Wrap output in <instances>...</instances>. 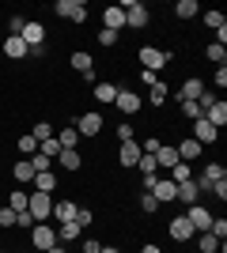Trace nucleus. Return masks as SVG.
Here are the masks:
<instances>
[{
	"mask_svg": "<svg viewBox=\"0 0 227 253\" xmlns=\"http://www.w3.org/2000/svg\"><path fill=\"white\" fill-rule=\"evenodd\" d=\"M174 151H178V159H182V163H193V159H201V151H205V148H201L193 136H185L182 144H174Z\"/></svg>",
	"mask_w": 227,
	"mask_h": 253,
	"instance_id": "obj_17",
	"label": "nucleus"
},
{
	"mask_svg": "<svg viewBox=\"0 0 227 253\" xmlns=\"http://www.w3.org/2000/svg\"><path fill=\"white\" fill-rule=\"evenodd\" d=\"M121 11H125V27H133V31H144V27H148V8H144L140 0H129Z\"/></svg>",
	"mask_w": 227,
	"mask_h": 253,
	"instance_id": "obj_6",
	"label": "nucleus"
},
{
	"mask_svg": "<svg viewBox=\"0 0 227 253\" xmlns=\"http://www.w3.org/2000/svg\"><path fill=\"white\" fill-rule=\"evenodd\" d=\"M8 27H11V38H19V34H23V27H27V19H23V15H11V23H8Z\"/></svg>",
	"mask_w": 227,
	"mask_h": 253,
	"instance_id": "obj_45",
	"label": "nucleus"
},
{
	"mask_svg": "<svg viewBox=\"0 0 227 253\" xmlns=\"http://www.w3.org/2000/svg\"><path fill=\"white\" fill-rule=\"evenodd\" d=\"M27 53H31V49H27V42H23V38H11V34L4 38V57H11V61H23Z\"/></svg>",
	"mask_w": 227,
	"mask_h": 253,
	"instance_id": "obj_22",
	"label": "nucleus"
},
{
	"mask_svg": "<svg viewBox=\"0 0 227 253\" xmlns=\"http://www.w3.org/2000/svg\"><path fill=\"white\" fill-rule=\"evenodd\" d=\"M185 219H189V227H193V231H208L216 215H212V211H208V208H201V204H193V208L185 211Z\"/></svg>",
	"mask_w": 227,
	"mask_h": 253,
	"instance_id": "obj_10",
	"label": "nucleus"
},
{
	"mask_svg": "<svg viewBox=\"0 0 227 253\" xmlns=\"http://www.w3.org/2000/svg\"><path fill=\"white\" fill-rule=\"evenodd\" d=\"M171 181H174V185L189 181V163H174V167H171Z\"/></svg>",
	"mask_w": 227,
	"mask_h": 253,
	"instance_id": "obj_34",
	"label": "nucleus"
},
{
	"mask_svg": "<svg viewBox=\"0 0 227 253\" xmlns=\"http://www.w3.org/2000/svg\"><path fill=\"white\" fill-rule=\"evenodd\" d=\"M34 181H38V189H34V193H53V189H57V174H53V170L34 174Z\"/></svg>",
	"mask_w": 227,
	"mask_h": 253,
	"instance_id": "obj_29",
	"label": "nucleus"
},
{
	"mask_svg": "<svg viewBox=\"0 0 227 253\" xmlns=\"http://www.w3.org/2000/svg\"><path fill=\"white\" fill-rule=\"evenodd\" d=\"M98 42H102V45H118V34H114V31H102V34H98Z\"/></svg>",
	"mask_w": 227,
	"mask_h": 253,
	"instance_id": "obj_49",
	"label": "nucleus"
},
{
	"mask_svg": "<svg viewBox=\"0 0 227 253\" xmlns=\"http://www.w3.org/2000/svg\"><path fill=\"white\" fill-rule=\"evenodd\" d=\"M53 136H57V144H61L65 151H72L76 144H80V132H76L72 125H68V128H61V132H53Z\"/></svg>",
	"mask_w": 227,
	"mask_h": 253,
	"instance_id": "obj_27",
	"label": "nucleus"
},
{
	"mask_svg": "<svg viewBox=\"0 0 227 253\" xmlns=\"http://www.w3.org/2000/svg\"><path fill=\"white\" fill-rule=\"evenodd\" d=\"M140 211H148V215H151V211H159V201H155L151 193H144V197H140Z\"/></svg>",
	"mask_w": 227,
	"mask_h": 253,
	"instance_id": "obj_43",
	"label": "nucleus"
},
{
	"mask_svg": "<svg viewBox=\"0 0 227 253\" xmlns=\"http://www.w3.org/2000/svg\"><path fill=\"white\" fill-rule=\"evenodd\" d=\"M182 114L185 121H197V117H205V110H201V102H182Z\"/></svg>",
	"mask_w": 227,
	"mask_h": 253,
	"instance_id": "obj_41",
	"label": "nucleus"
},
{
	"mask_svg": "<svg viewBox=\"0 0 227 253\" xmlns=\"http://www.w3.org/2000/svg\"><path fill=\"white\" fill-rule=\"evenodd\" d=\"M15 148H19V155H23V159H31V155H38V140L27 132V136H19V144H15Z\"/></svg>",
	"mask_w": 227,
	"mask_h": 253,
	"instance_id": "obj_30",
	"label": "nucleus"
},
{
	"mask_svg": "<svg viewBox=\"0 0 227 253\" xmlns=\"http://www.w3.org/2000/svg\"><path fill=\"white\" fill-rule=\"evenodd\" d=\"M121 27H125V11H121V8H106V11H102V31L118 34Z\"/></svg>",
	"mask_w": 227,
	"mask_h": 253,
	"instance_id": "obj_21",
	"label": "nucleus"
},
{
	"mask_svg": "<svg viewBox=\"0 0 227 253\" xmlns=\"http://www.w3.org/2000/svg\"><path fill=\"white\" fill-rule=\"evenodd\" d=\"M4 227H15V211H11L8 204L0 208V231H4Z\"/></svg>",
	"mask_w": 227,
	"mask_h": 253,
	"instance_id": "obj_44",
	"label": "nucleus"
},
{
	"mask_svg": "<svg viewBox=\"0 0 227 253\" xmlns=\"http://www.w3.org/2000/svg\"><path fill=\"white\" fill-rule=\"evenodd\" d=\"M31 242H34V250H53L57 246V227H49V223H34L31 227Z\"/></svg>",
	"mask_w": 227,
	"mask_h": 253,
	"instance_id": "obj_4",
	"label": "nucleus"
},
{
	"mask_svg": "<svg viewBox=\"0 0 227 253\" xmlns=\"http://www.w3.org/2000/svg\"><path fill=\"white\" fill-rule=\"evenodd\" d=\"M208 234H212L216 242H224V238H227V219H212V227H208Z\"/></svg>",
	"mask_w": 227,
	"mask_h": 253,
	"instance_id": "obj_42",
	"label": "nucleus"
},
{
	"mask_svg": "<svg viewBox=\"0 0 227 253\" xmlns=\"http://www.w3.org/2000/svg\"><path fill=\"white\" fill-rule=\"evenodd\" d=\"M212 84H216L220 91H224V87H227V68H216V76H212Z\"/></svg>",
	"mask_w": 227,
	"mask_h": 253,
	"instance_id": "obj_48",
	"label": "nucleus"
},
{
	"mask_svg": "<svg viewBox=\"0 0 227 253\" xmlns=\"http://www.w3.org/2000/svg\"><path fill=\"white\" fill-rule=\"evenodd\" d=\"M197 11H201L197 0H178V4H174V15H178V19H193Z\"/></svg>",
	"mask_w": 227,
	"mask_h": 253,
	"instance_id": "obj_28",
	"label": "nucleus"
},
{
	"mask_svg": "<svg viewBox=\"0 0 227 253\" xmlns=\"http://www.w3.org/2000/svg\"><path fill=\"white\" fill-rule=\"evenodd\" d=\"M34 140H38V144H42V140H49L53 136V125H49V121H38V125H34V132H31Z\"/></svg>",
	"mask_w": 227,
	"mask_h": 253,
	"instance_id": "obj_38",
	"label": "nucleus"
},
{
	"mask_svg": "<svg viewBox=\"0 0 227 253\" xmlns=\"http://www.w3.org/2000/svg\"><path fill=\"white\" fill-rule=\"evenodd\" d=\"M197 250H201V253H216V250H220V242H216V238H212L208 231H201V238H197Z\"/></svg>",
	"mask_w": 227,
	"mask_h": 253,
	"instance_id": "obj_35",
	"label": "nucleus"
},
{
	"mask_svg": "<svg viewBox=\"0 0 227 253\" xmlns=\"http://www.w3.org/2000/svg\"><path fill=\"white\" fill-rule=\"evenodd\" d=\"M80 231H84V227H80V223H57V242L61 246H68V242H76V238H80Z\"/></svg>",
	"mask_w": 227,
	"mask_h": 253,
	"instance_id": "obj_23",
	"label": "nucleus"
},
{
	"mask_svg": "<svg viewBox=\"0 0 227 253\" xmlns=\"http://www.w3.org/2000/svg\"><path fill=\"white\" fill-rule=\"evenodd\" d=\"M167 231H171V238L174 242H189V238H193V227H189V219H185V215H178V219H171V227H167Z\"/></svg>",
	"mask_w": 227,
	"mask_h": 253,
	"instance_id": "obj_15",
	"label": "nucleus"
},
{
	"mask_svg": "<svg viewBox=\"0 0 227 253\" xmlns=\"http://www.w3.org/2000/svg\"><path fill=\"white\" fill-rule=\"evenodd\" d=\"M53 11L61 15V19H72V23H84L87 19V4H84V0H57Z\"/></svg>",
	"mask_w": 227,
	"mask_h": 253,
	"instance_id": "obj_5",
	"label": "nucleus"
},
{
	"mask_svg": "<svg viewBox=\"0 0 227 253\" xmlns=\"http://www.w3.org/2000/svg\"><path fill=\"white\" fill-rule=\"evenodd\" d=\"M38 155H45V159H57V155H61V144H57V136L42 140V144H38Z\"/></svg>",
	"mask_w": 227,
	"mask_h": 253,
	"instance_id": "obj_32",
	"label": "nucleus"
},
{
	"mask_svg": "<svg viewBox=\"0 0 227 253\" xmlns=\"http://www.w3.org/2000/svg\"><path fill=\"white\" fill-rule=\"evenodd\" d=\"M118 140H121V144H125V140H136V136H133V125H129V121H125V125H118Z\"/></svg>",
	"mask_w": 227,
	"mask_h": 253,
	"instance_id": "obj_47",
	"label": "nucleus"
},
{
	"mask_svg": "<svg viewBox=\"0 0 227 253\" xmlns=\"http://www.w3.org/2000/svg\"><path fill=\"white\" fill-rule=\"evenodd\" d=\"M91 219H95V215H91V208H76V223H80V227H87Z\"/></svg>",
	"mask_w": 227,
	"mask_h": 253,
	"instance_id": "obj_46",
	"label": "nucleus"
},
{
	"mask_svg": "<svg viewBox=\"0 0 227 253\" xmlns=\"http://www.w3.org/2000/svg\"><path fill=\"white\" fill-rule=\"evenodd\" d=\"M45 253H68V246H61V242H57L53 250H45Z\"/></svg>",
	"mask_w": 227,
	"mask_h": 253,
	"instance_id": "obj_53",
	"label": "nucleus"
},
{
	"mask_svg": "<svg viewBox=\"0 0 227 253\" xmlns=\"http://www.w3.org/2000/svg\"><path fill=\"white\" fill-rule=\"evenodd\" d=\"M193 140L201 144V148H205V144H216V140H220V128H212L205 117H197V121H193Z\"/></svg>",
	"mask_w": 227,
	"mask_h": 253,
	"instance_id": "obj_11",
	"label": "nucleus"
},
{
	"mask_svg": "<svg viewBox=\"0 0 227 253\" xmlns=\"http://www.w3.org/2000/svg\"><path fill=\"white\" fill-rule=\"evenodd\" d=\"M140 253H163V250H159V246H155V242H148V246H144Z\"/></svg>",
	"mask_w": 227,
	"mask_h": 253,
	"instance_id": "obj_52",
	"label": "nucleus"
},
{
	"mask_svg": "<svg viewBox=\"0 0 227 253\" xmlns=\"http://www.w3.org/2000/svg\"><path fill=\"white\" fill-rule=\"evenodd\" d=\"M19 38L27 42V49H31V53H38V57H42V42H45V27H42V23H27Z\"/></svg>",
	"mask_w": 227,
	"mask_h": 253,
	"instance_id": "obj_7",
	"label": "nucleus"
},
{
	"mask_svg": "<svg viewBox=\"0 0 227 253\" xmlns=\"http://www.w3.org/2000/svg\"><path fill=\"white\" fill-rule=\"evenodd\" d=\"M205 121H208L212 128H224V125H227V102H224V98H216V102L205 110Z\"/></svg>",
	"mask_w": 227,
	"mask_h": 253,
	"instance_id": "obj_13",
	"label": "nucleus"
},
{
	"mask_svg": "<svg viewBox=\"0 0 227 253\" xmlns=\"http://www.w3.org/2000/svg\"><path fill=\"white\" fill-rule=\"evenodd\" d=\"M72 68H76L80 76H84V80H91V76H95V72H91V68H95L91 53H84V49H80V53H72Z\"/></svg>",
	"mask_w": 227,
	"mask_h": 253,
	"instance_id": "obj_24",
	"label": "nucleus"
},
{
	"mask_svg": "<svg viewBox=\"0 0 227 253\" xmlns=\"http://www.w3.org/2000/svg\"><path fill=\"white\" fill-rule=\"evenodd\" d=\"M98 250H102V246H98L95 238H87V242H84V253H98Z\"/></svg>",
	"mask_w": 227,
	"mask_h": 253,
	"instance_id": "obj_51",
	"label": "nucleus"
},
{
	"mask_svg": "<svg viewBox=\"0 0 227 253\" xmlns=\"http://www.w3.org/2000/svg\"><path fill=\"white\" fill-rule=\"evenodd\" d=\"M114 106H118L121 114H129V117H133V114L144 106V98L136 95V91H125V87H118V98H114Z\"/></svg>",
	"mask_w": 227,
	"mask_h": 253,
	"instance_id": "obj_8",
	"label": "nucleus"
},
{
	"mask_svg": "<svg viewBox=\"0 0 227 253\" xmlns=\"http://www.w3.org/2000/svg\"><path fill=\"white\" fill-rule=\"evenodd\" d=\"M95 98H98V102H114V98H118V87H114V84H98Z\"/></svg>",
	"mask_w": 227,
	"mask_h": 253,
	"instance_id": "obj_33",
	"label": "nucleus"
},
{
	"mask_svg": "<svg viewBox=\"0 0 227 253\" xmlns=\"http://www.w3.org/2000/svg\"><path fill=\"white\" fill-rule=\"evenodd\" d=\"M212 197H220V201H227V181H216V185H212Z\"/></svg>",
	"mask_w": 227,
	"mask_h": 253,
	"instance_id": "obj_50",
	"label": "nucleus"
},
{
	"mask_svg": "<svg viewBox=\"0 0 227 253\" xmlns=\"http://www.w3.org/2000/svg\"><path fill=\"white\" fill-rule=\"evenodd\" d=\"M53 163H57L61 170H68V174H72V170H80V167H84V155H80L76 148H72V151H65V148H61V155H57Z\"/></svg>",
	"mask_w": 227,
	"mask_h": 253,
	"instance_id": "obj_18",
	"label": "nucleus"
},
{
	"mask_svg": "<svg viewBox=\"0 0 227 253\" xmlns=\"http://www.w3.org/2000/svg\"><path fill=\"white\" fill-rule=\"evenodd\" d=\"M205 23L212 27V31H220V27H227V15L224 11H205Z\"/></svg>",
	"mask_w": 227,
	"mask_h": 253,
	"instance_id": "obj_39",
	"label": "nucleus"
},
{
	"mask_svg": "<svg viewBox=\"0 0 227 253\" xmlns=\"http://www.w3.org/2000/svg\"><path fill=\"white\" fill-rule=\"evenodd\" d=\"M151 197H155L159 204H167V201H174V197H178V185H174L171 178H155V189H151Z\"/></svg>",
	"mask_w": 227,
	"mask_h": 253,
	"instance_id": "obj_16",
	"label": "nucleus"
},
{
	"mask_svg": "<svg viewBox=\"0 0 227 253\" xmlns=\"http://www.w3.org/2000/svg\"><path fill=\"white\" fill-rule=\"evenodd\" d=\"M216 181H227V167L224 163H205V170H201V178H193V185L201 193H212Z\"/></svg>",
	"mask_w": 227,
	"mask_h": 253,
	"instance_id": "obj_2",
	"label": "nucleus"
},
{
	"mask_svg": "<svg viewBox=\"0 0 227 253\" xmlns=\"http://www.w3.org/2000/svg\"><path fill=\"white\" fill-rule=\"evenodd\" d=\"M201 95H205V84H201L197 76H189V80L182 84V91H178V102H197Z\"/></svg>",
	"mask_w": 227,
	"mask_h": 253,
	"instance_id": "obj_14",
	"label": "nucleus"
},
{
	"mask_svg": "<svg viewBox=\"0 0 227 253\" xmlns=\"http://www.w3.org/2000/svg\"><path fill=\"white\" fill-rule=\"evenodd\" d=\"M140 140H125V144H121V151H118V163L121 167H136V163H140Z\"/></svg>",
	"mask_w": 227,
	"mask_h": 253,
	"instance_id": "obj_12",
	"label": "nucleus"
},
{
	"mask_svg": "<svg viewBox=\"0 0 227 253\" xmlns=\"http://www.w3.org/2000/svg\"><path fill=\"white\" fill-rule=\"evenodd\" d=\"M155 163L171 170L174 163H182V159H178V151H174V144H159V151H155Z\"/></svg>",
	"mask_w": 227,
	"mask_h": 253,
	"instance_id": "obj_25",
	"label": "nucleus"
},
{
	"mask_svg": "<svg viewBox=\"0 0 227 253\" xmlns=\"http://www.w3.org/2000/svg\"><path fill=\"white\" fill-rule=\"evenodd\" d=\"M136 57H140V68H144V72H159L163 64L171 61V53H167V49H155V45H144Z\"/></svg>",
	"mask_w": 227,
	"mask_h": 253,
	"instance_id": "obj_3",
	"label": "nucleus"
},
{
	"mask_svg": "<svg viewBox=\"0 0 227 253\" xmlns=\"http://www.w3.org/2000/svg\"><path fill=\"white\" fill-rule=\"evenodd\" d=\"M8 208L15 211V215H19V211H27V193H11V197H8Z\"/></svg>",
	"mask_w": 227,
	"mask_h": 253,
	"instance_id": "obj_40",
	"label": "nucleus"
},
{
	"mask_svg": "<svg viewBox=\"0 0 227 253\" xmlns=\"http://www.w3.org/2000/svg\"><path fill=\"white\" fill-rule=\"evenodd\" d=\"M76 208H80V204H72V201H53V211H49V215H53L57 223H72Z\"/></svg>",
	"mask_w": 227,
	"mask_h": 253,
	"instance_id": "obj_19",
	"label": "nucleus"
},
{
	"mask_svg": "<svg viewBox=\"0 0 227 253\" xmlns=\"http://www.w3.org/2000/svg\"><path fill=\"white\" fill-rule=\"evenodd\" d=\"M11 178L19 181H34V167H31V159H19V163H15V167H11Z\"/></svg>",
	"mask_w": 227,
	"mask_h": 253,
	"instance_id": "obj_26",
	"label": "nucleus"
},
{
	"mask_svg": "<svg viewBox=\"0 0 227 253\" xmlns=\"http://www.w3.org/2000/svg\"><path fill=\"white\" fill-rule=\"evenodd\" d=\"M27 211H31L34 223H45L49 211H53V197L49 193H27Z\"/></svg>",
	"mask_w": 227,
	"mask_h": 253,
	"instance_id": "obj_1",
	"label": "nucleus"
},
{
	"mask_svg": "<svg viewBox=\"0 0 227 253\" xmlns=\"http://www.w3.org/2000/svg\"><path fill=\"white\" fill-rule=\"evenodd\" d=\"M148 102H155V106H163V102H167V84H159V80H155V84H151Z\"/></svg>",
	"mask_w": 227,
	"mask_h": 253,
	"instance_id": "obj_36",
	"label": "nucleus"
},
{
	"mask_svg": "<svg viewBox=\"0 0 227 253\" xmlns=\"http://www.w3.org/2000/svg\"><path fill=\"white\" fill-rule=\"evenodd\" d=\"M205 57H208L212 64H220V68H224V61H227V45H216V42H208Z\"/></svg>",
	"mask_w": 227,
	"mask_h": 253,
	"instance_id": "obj_31",
	"label": "nucleus"
},
{
	"mask_svg": "<svg viewBox=\"0 0 227 253\" xmlns=\"http://www.w3.org/2000/svg\"><path fill=\"white\" fill-rule=\"evenodd\" d=\"M174 201H182L185 208H193V204L201 201V189H197V185H193V178H189V181H182V185H178V197H174Z\"/></svg>",
	"mask_w": 227,
	"mask_h": 253,
	"instance_id": "obj_20",
	"label": "nucleus"
},
{
	"mask_svg": "<svg viewBox=\"0 0 227 253\" xmlns=\"http://www.w3.org/2000/svg\"><path fill=\"white\" fill-rule=\"evenodd\" d=\"M136 170H140L144 178H148V174H155V170H159V163H155V155H140V163H136Z\"/></svg>",
	"mask_w": 227,
	"mask_h": 253,
	"instance_id": "obj_37",
	"label": "nucleus"
},
{
	"mask_svg": "<svg viewBox=\"0 0 227 253\" xmlns=\"http://www.w3.org/2000/svg\"><path fill=\"white\" fill-rule=\"evenodd\" d=\"M98 253H121V250H118V246H102Z\"/></svg>",
	"mask_w": 227,
	"mask_h": 253,
	"instance_id": "obj_54",
	"label": "nucleus"
},
{
	"mask_svg": "<svg viewBox=\"0 0 227 253\" xmlns=\"http://www.w3.org/2000/svg\"><path fill=\"white\" fill-rule=\"evenodd\" d=\"M76 132H80V136H98V132H102V114H95V110H91V114H80Z\"/></svg>",
	"mask_w": 227,
	"mask_h": 253,
	"instance_id": "obj_9",
	"label": "nucleus"
}]
</instances>
